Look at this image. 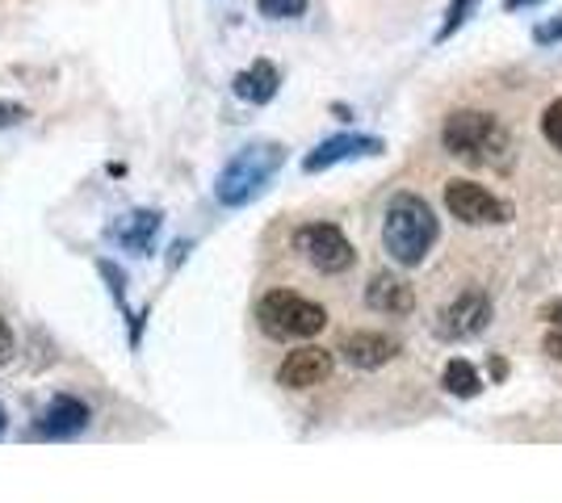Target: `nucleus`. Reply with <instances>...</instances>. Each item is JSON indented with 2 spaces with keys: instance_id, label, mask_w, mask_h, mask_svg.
Here are the masks:
<instances>
[{
  "instance_id": "1",
  "label": "nucleus",
  "mask_w": 562,
  "mask_h": 503,
  "mask_svg": "<svg viewBox=\"0 0 562 503\" xmlns=\"http://www.w3.org/2000/svg\"><path fill=\"white\" fill-rule=\"evenodd\" d=\"M441 144H446V151L453 160L474 168H492V172H504L516 156L508 126L495 118V114H483V110H458V114H449L446 126H441Z\"/></svg>"
},
{
  "instance_id": "2",
  "label": "nucleus",
  "mask_w": 562,
  "mask_h": 503,
  "mask_svg": "<svg viewBox=\"0 0 562 503\" xmlns=\"http://www.w3.org/2000/svg\"><path fill=\"white\" fill-rule=\"evenodd\" d=\"M437 236H441L437 215L420 193H395L391 197L386 218H382V240H386V252L398 264H420L432 252Z\"/></svg>"
},
{
  "instance_id": "3",
  "label": "nucleus",
  "mask_w": 562,
  "mask_h": 503,
  "mask_svg": "<svg viewBox=\"0 0 562 503\" xmlns=\"http://www.w3.org/2000/svg\"><path fill=\"white\" fill-rule=\"evenodd\" d=\"M285 164V147L281 144H248L244 151H235L227 168L214 181V197L223 206H248L252 197L265 193V185L273 181V172Z\"/></svg>"
},
{
  "instance_id": "4",
  "label": "nucleus",
  "mask_w": 562,
  "mask_h": 503,
  "mask_svg": "<svg viewBox=\"0 0 562 503\" xmlns=\"http://www.w3.org/2000/svg\"><path fill=\"white\" fill-rule=\"evenodd\" d=\"M260 332L273 340H306L328 328V311L294 289H269L257 307Z\"/></svg>"
},
{
  "instance_id": "5",
  "label": "nucleus",
  "mask_w": 562,
  "mask_h": 503,
  "mask_svg": "<svg viewBox=\"0 0 562 503\" xmlns=\"http://www.w3.org/2000/svg\"><path fill=\"white\" fill-rule=\"evenodd\" d=\"M294 248L303 252L306 264H315L319 273H345L357 264V248L349 243V236L331 222H306L294 231Z\"/></svg>"
},
{
  "instance_id": "6",
  "label": "nucleus",
  "mask_w": 562,
  "mask_h": 503,
  "mask_svg": "<svg viewBox=\"0 0 562 503\" xmlns=\"http://www.w3.org/2000/svg\"><path fill=\"white\" fill-rule=\"evenodd\" d=\"M446 206L449 215L458 218V222H467V227H504L513 218V210L492 190H483L474 181H449Z\"/></svg>"
},
{
  "instance_id": "7",
  "label": "nucleus",
  "mask_w": 562,
  "mask_h": 503,
  "mask_svg": "<svg viewBox=\"0 0 562 503\" xmlns=\"http://www.w3.org/2000/svg\"><path fill=\"white\" fill-rule=\"evenodd\" d=\"M487 323H492V298L483 289H467L449 307H441V315H437V335L441 340H470V335L483 332Z\"/></svg>"
},
{
  "instance_id": "8",
  "label": "nucleus",
  "mask_w": 562,
  "mask_h": 503,
  "mask_svg": "<svg viewBox=\"0 0 562 503\" xmlns=\"http://www.w3.org/2000/svg\"><path fill=\"white\" fill-rule=\"evenodd\" d=\"M328 378H331V353L328 348H315V344L294 348L278 369V382L285 390H311V386H324Z\"/></svg>"
},
{
  "instance_id": "9",
  "label": "nucleus",
  "mask_w": 562,
  "mask_h": 503,
  "mask_svg": "<svg viewBox=\"0 0 562 503\" xmlns=\"http://www.w3.org/2000/svg\"><path fill=\"white\" fill-rule=\"evenodd\" d=\"M382 151V139L374 135H336V139H324L311 156L303 160L306 172H324L331 164H345V160H370Z\"/></svg>"
},
{
  "instance_id": "10",
  "label": "nucleus",
  "mask_w": 562,
  "mask_h": 503,
  "mask_svg": "<svg viewBox=\"0 0 562 503\" xmlns=\"http://www.w3.org/2000/svg\"><path fill=\"white\" fill-rule=\"evenodd\" d=\"M340 353H345V361H349L352 369H382L386 361L398 357V340L382 332H352L345 335Z\"/></svg>"
},
{
  "instance_id": "11",
  "label": "nucleus",
  "mask_w": 562,
  "mask_h": 503,
  "mask_svg": "<svg viewBox=\"0 0 562 503\" xmlns=\"http://www.w3.org/2000/svg\"><path fill=\"white\" fill-rule=\"evenodd\" d=\"M366 307L378 315H412L416 311V294H412V286L403 282V277H395V273H374L370 277V286H366Z\"/></svg>"
},
{
  "instance_id": "12",
  "label": "nucleus",
  "mask_w": 562,
  "mask_h": 503,
  "mask_svg": "<svg viewBox=\"0 0 562 503\" xmlns=\"http://www.w3.org/2000/svg\"><path fill=\"white\" fill-rule=\"evenodd\" d=\"M85 428H89V408L80 399H68V395H59L43 411V424H38V432L50 436V441H68V436H80Z\"/></svg>"
},
{
  "instance_id": "13",
  "label": "nucleus",
  "mask_w": 562,
  "mask_h": 503,
  "mask_svg": "<svg viewBox=\"0 0 562 503\" xmlns=\"http://www.w3.org/2000/svg\"><path fill=\"white\" fill-rule=\"evenodd\" d=\"M278 84H281L278 68L269 59H257L252 68H244V72L235 76V96L248 101V105H269L278 96Z\"/></svg>"
},
{
  "instance_id": "14",
  "label": "nucleus",
  "mask_w": 562,
  "mask_h": 503,
  "mask_svg": "<svg viewBox=\"0 0 562 503\" xmlns=\"http://www.w3.org/2000/svg\"><path fill=\"white\" fill-rule=\"evenodd\" d=\"M156 231H160V215H156V210H135V215H126L114 227L117 240L126 243V248H135V252H143Z\"/></svg>"
},
{
  "instance_id": "15",
  "label": "nucleus",
  "mask_w": 562,
  "mask_h": 503,
  "mask_svg": "<svg viewBox=\"0 0 562 503\" xmlns=\"http://www.w3.org/2000/svg\"><path fill=\"white\" fill-rule=\"evenodd\" d=\"M441 386H446L449 395H458V399H474L483 390V378H479V369L470 361H449L446 369H441Z\"/></svg>"
},
{
  "instance_id": "16",
  "label": "nucleus",
  "mask_w": 562,
  "mask_h": 503,
  "mask_svg": "<svg viewBox=\"0 0 562 503\" xmlns=\"http://www.w3.org/2000/svg\"><path fill=\"white\" fill-rule=\"evenodd\" d=\"M470 9H474V0H449L446 9V22H441V30H437V43H446L449 34H458L462 25H467Z\"/></svg>"
},
{
  "instance_id": "17",
  "label": "nucleus",
  "mask_w": 562,
  "mask_h": 503,
  "mask_svg": "<svg viewBox=\"0 0 562 503\" xmlns=\"http://www.w3.org/2000/svg\"><path fill=\"white\" fill-rule=\"evenodd\" d=\"M257 9L273 22H290V18H303L306 0H257Z\"/></svg>"
},
{
  "instance_id": "18",
  "label": "nucleus",
  "mask_w": 562,
  "mask_h": 503,
  "mask_svg": "<svg viewBox=\"0 0 562 503\" xmlns=\"http://www.w3.org/2000/svg\"><path fill=\"white\" fill-rule=\"evenodd\" d=\"M541 135L562 151V96L546 105V114H541Z\"/></svg>"
},
{
  "instance_id": "19",
  "label": "nucleus",
  "mask_w": 562,
  "mask_h": 503,
  "mask_svg": "<svg viewBox=\"0 0 562 503\" xmlns=\"http://www.w3.org/2000/svg\"><path fill=\"white\" fill-rule=\"evenodd\" d=\"M533 38H538V43H562V13L550 18V22H541L538 30H533Z\"/></svg>"
},
{
  "instance_id": "20",
  "label": "nucleus",
  "mask_w": 562,
  "mask_h": 503,
  "mask_svg": "<svg viewBox=\"0 0 562 503\" xmlns=\"http://www.w3.org/2000/svg\"><path fill=\"white\" fill-rule=\"evenodd\" d=\"M22 118H25L22 105H13V101H4V96H0V126H18Z\"/></svg>"
},
{
  "instance_id": "21",
  "label": "nucleus",
  "mask_w": 562,
  "mask_h": 503,
  "mask_svg": "<svg viewBox=\"0 0 562 503\" xmlns=\"http://www.w3.org/2000/svg\"><path fill=\"white\" fill-rule=\"evenodd\" d=\"M541 348H546V357L550 361H562V332L546 335V344H541Z\"/></svg>"
},
{
  "instance_id": "22",
  "label": "nucleus",
  "mask_w": 562,
  "mask_h": 503,
  "mask_svg": "<svg viewBox=\"0 0 562 503\" xmlns=\"http://www.w3.org/2000/svg\"><path fill=\"white\" fill-rule=\"evenodd\" d=\"M13 357V332H9V323L0 319V361Z\"/></svg>"
},
{
  "instance_id": "23",
  "label": "nucleus",
  "mask_w": 562,
  "mask_h": 503,
  "mask_svg": "<svg viewBox=\"0 0 562 503\" xmlns=\"http://www.w3.org/2000/svg\"><path fill=\"white\" fill-rule=\"evenodd\" d=\"M541 319H546V323H559V328H562V298H559V302H550V307L541 311Z\"/></svg>"
},
{
  "instance_id": "24",
  "label": "nucleus",
  "mask_w": 562,
  "mask_h": 503,
  "mask_svg": "<svg viewBox=\"0 0 562 503\" xmlns=\"http://www.w3.org/2000/svg\"><path fill=\"white\" fill-rule=\"evenodd\" d=\"M529 4H538V0H504V9H529Z\"/></svg>"
},
{
  "instance_id": "25",
  "label": "nucleus",
  "mask_w": 562,
  "mask_h": 503,
  "mask_svg": "<svg viewBox=\"0 0 562 503\" xmlns=\"http://www.w3.org/2000/svg\"><path fill=\"white\" fill-rule=\"evenodd\" d=\"M0 436H4V408H0Z\"/></svg>"
}]
</instances>
